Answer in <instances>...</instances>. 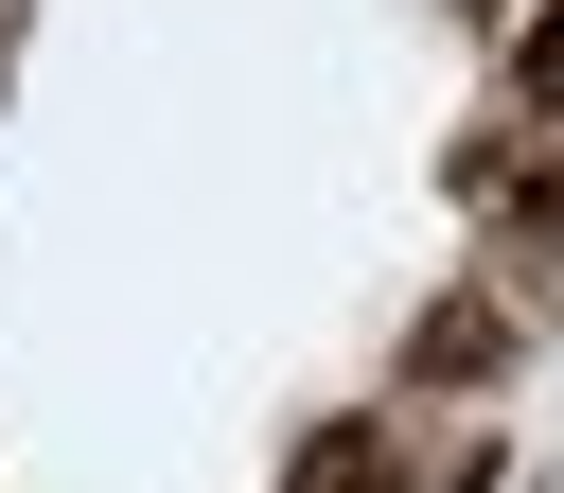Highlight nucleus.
Here are the masks:
<instances>
[{
    "label": "nucleus",
    "instance_id": "f03ea898",
    "mask_svg": "<svg viewBox=\"0 0 564 493\" xmlns=\"http://www.w3.org/2000/svg\"><path fill=\"white\" fill-rule=\"evenodd\" d=\"M300 493H405V440L388 423H317L300 440Z\"/></svg>",
    "mask_w": 564,
    "mask_h": 493
},
{
    "label": "nucleus",
    "instance_id": "7ed1b4c3",
    "mask_svg": "<svg viewBox=\"0 0 564 493\" xmlns=\"http://www.w3.org/2000/svg\"><path fill=\"white\" fill-rule=\"evenodd\" d=\"M511 106H529V141H564V0H529V35H511Z\"/></svg>",
    "mask_w": 564,
    "mask_h": 493
},
{
    "label": "nucleus",
    "instance_id": "f257e3e1",
    "mask_svg": "<svg viewBox=\"0 0 564 493\" xmlns=\"http://www.w3.org/2000/svg\"><path fill=\"white\" fill-rule=\"evenodd\" d=\"M494 352H511V317H494V299H423V335H405V387H476Z\"/></svg>",
    "mask_w": 564,
    "mask_h": 493
}]
</instances>
